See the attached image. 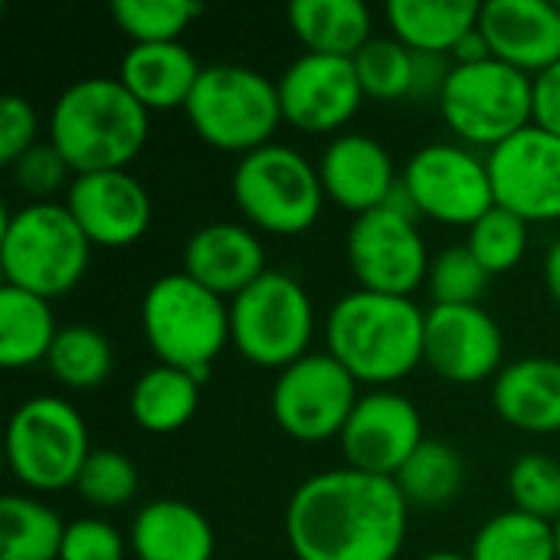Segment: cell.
<instances>
[{
    "label": "cell",
    "mask_w": 560,
    "mask_h": 560,
    "mask_svg": "<svg viewBox=\"0 0 560 560\" xmlns=\"http://www.w3.org/2000/svg\"><path fill=\"white\" fill-rule=\"evenodd\" d=\"M410 505L394 479L358 469H325L305 479L285 505V538L295 560H397Z\"/></svg>",
    "instance_id": "1"
},
{
    "label": "cell",
    "mask_w": 560,
    "mask_h": 560,
    "mask_svg": "<svg viewBox=\"0 0 560 560\" xmlns=\"http://www.w3.org/2000/svg\"><path fill=\"white\" fill-rule=\"evenodd\" d=\"M423 331L427 312L410 295L354 289L325 315V351L358 384L381 390L423 364Z\"/></svg>",
    "instance_id": "2"
},
{
    "label": "cell",
    "mask_w": 560,
    "mask_h": 560,
    "mask_svg": "<svg viewBox=\"0 0 560 560\" xmlns=\"http://www.w3.org/2000/svg\"><path fill=\"white\" fill-rule=\"evenodd\" d=\"M151 112L118 75H85L66 85L49 115V141L72 174L125 171L148 141Z\"/></svg>",
    "instance_id": "3"
},
{
    "label": "cell",
    "mask_w": 560,
    "mask_h": 560,
    "mask_svg": "<svg viewBox=\"0 0 560 560\" xmlns=\"http://www.w3.org/2000/svg\"><path fill=\"white\" fill-rule=\"evenodd\" d=\"M89 256H92V243L66 203L46 200L3 213V230H0L3 285L52 302L82 282L89 269Z\"/></svg>",
    "instance_id": "4"
},
{
    "label": "cell",
    "mask_w": 560,
    "mask_h": 560,
    "mask_svg": "<svg viewBox=\"0 0 560 560\" xmlns=\"http://www.w3.org/2000/svg\"><path fill=\"white\" fill-rule=\"evenodd\" d=\"M141 331L158 364L190 371L203 381L230 345V302L184 269L164 272L141 295Z\"/></svg>",
    "instance_id": "5"
},
{
    "label": "cell",
    "mask_w": 560,
    "mask_h": 560,
    "mask_svg": "<svg viewBox=\"0 0 560 560\" xmlns=\"http://www.w3.org/2000/svg\"><path fill=\"white\" fill-rule=\"evenodd\" d=\"M184 112L200 141L240 158L272 144L279 121H285L276 79L240 62L203 66Z\"/></svg>",
    "instance_id": "6"
},
{
    "label": "cell",
    "mask_w": 560,
    "mask_h": 560,
    "mask_svg": "<svg viewBox=\"0 0 560 560\" xmlns=\"http://www.w3.org/2000/svg\"><path fill=\"white\" fill-rule=\"evenodd\" d=\"M233 200L253 226L295 236L322 217L325 187L318 164H312L299 148L272 141L236 161Z\"/></svg>",
    "instance_id": "7"
},
{
    "label": "cell",
    "mask_w": 560,
    "mask_h": 560,
    "mask_svg": "<svg viewBox=\"0 0 560 560\" xmlns=\"http://www.w3.org/2000/svg\"><path fill=\"white\" fill-rule=\"evenodd\" d=\"M89 453V427L62 397H30L7 420V463L30 492L75 489Z\"/></svg>",
    "instance_id": "8"
},
{
    "label": "cell",
    "mask_w": 560,
    "mask_h": 560,
    "mask_svg": "<svg viewBox=\"0 0 560 560\" xmlns=\"http://www.w3.org/2000/svg\"><path fill=\"white\" fill-rule=\"evenodd\" d=\"M312 335L315 305L305 285L289 272L269 269L230 299V345L259 368L282 371L305 358Z\"/></svg>",
    "instance_id": "9"
},
{
    "label": "cell",
    "mask_w": 560,
    "mask_h": 560,
    "mask_svg": "<svg viewBox=\"0 0 560 560\" xmlns=\"http://www.w3.org/2000/svg\"><path fill=\"white\" fill-rule=\"evenodd\" d=\"M440 112L466 144L492 151L535 121L532 75L502 59L453 62Z\"/></svg>",
    "instance_id": "10"
},
{
    "label": "cell",
    "mask_w": 560,
    "mask_h": 560,
    "mask_svg": "<svg viewBox=\"0 0 560 560\" xmlns=\"http://www.w3.org/2000/svg\"><path fill=\"white\" fill-rule=\"evenodd\" d=\"M361 400L351 371L328 351H308L279 371L272 384V420L299 443L341 436L354 404Z\"/></svg>",
    "instance_id": "11"
},
{
    "label": "cell",
    "mask_w": 560,
    "mask_h": 560,
    "mask_svg": "<svg viewBox=\"0 0 560 560\" xmlns=\"http://www.w3.org/2000/svg\"><path fill=\"white\" fill-rule=\"evenodd\" d=\"M400 180L413 194L420 217L450 226H472L495 207L489 161L466 144L433 141L410 154Z\"/></svg>",
    "instance_id": "12"
},
{
    "label": "cell",
    "mask_w": 560,
    "mask_h": 560,
    "mask_svg": "<svg viewBox=\"0 0 560 560\" xmlns=\"http://www.w3.org/2000/svg\"><path fill=\"white\" fill-rule=\"evenodd\" d=\"M345 249L361 289L410 299L427 282L433 259L417 220H407L387 207L354 217Z\"/></svg>",
    "instance_id": "13"
},
{
    "label": "cell",
    "mask_w": 560,
    "mask_h": 560,
    "mask_svg": "<svg viewBox=\"0 0 560 560\" xmlns=\"http://www.w3.org/2000/svg\"><path fill=\"white\" fill-rule=\"evenodd\" d=\"M486 161L499 207L518 213L525 223L560 220V135L532 121L495 144Z\"/></svg>",
    "instance_id": "14"
},
{
    "label": "cell",
    "mask_w": 560,
    "mask_h": 560,
    "mask_svg": "<svg viewBox=\"0 0 560 560\" xmlns=\"http://www.w3.org/2000/svg\"><path fill=\"white\" fill-rule=\"evenodd\" d=\"M276 85L282 118L308 135H328L345 128L364 102L354 59L345 56L302 52L282 69Z\"/></svg>",
    "instance_id": "15"
},
{
    "label": "cell",
    "mask_w": 560,
    "mask_h": 560,
    "mask_svg": "<svg viewBox=\"0 0 560 560\" xmlns=\"http://www.w3.org/2000/svg\"><path fill=\"white\" fill-rule=\"evenodd\" d=\"M338 440L348 469L394 479L427 436L417 404L381 387L361 394Z\"/></svg>",
    "instance_id": "16"
},
{
    "label": "cell",
    "mask_w": 560,
    "mask_h": 560,
    "mask_svg": "<svg viewBox=\"0 0 560 560\" xmlns=\"http://www.w3.org/2000/svg\"><path fill=\"white\" fill-rule=\"evenodd\" d=\"M505 338L499 322L482 305H433L427 308L423 364L450 384H479L505 364Z\"/></svg>",
    "instance_id": "17"
},
{
    "label": "cell",
    "mask_w": 560,
    "mask_h": 560,
    "mask_svg": "<svg viewBox=\"0 0 560 560\" xmlns=\"http://www.w3.org/2000/svg\"><path fill=\"white\" fill-rule=\"evenodd\" d=\"M62 203L92 246L125 249L138 243L151 226V197L128 167L75 174Z\"/></svg>",
    "instance_id": "18"
},
{
    "label": "cell",
    "mask_w": 560,
    "mask_h": 560,
    "mask_svg": "<svg viewBox=\"0 0 560 560\" xmlns=\"http://www.w3.org/2000/svg\"><path fill=\"white\" fill-rule=\"evenodd\" d=\"M318 177L325 197L341 203L354 217L384 207L394 184L400 180L390 151L377 138L361 131H341L325 144L318 158Z\"/></svg>",
    "instance_id": "19"
},
{
    "label": "cell",
    "mask_w": 560,
    "mask_h": 560,
    "mask_svg": "<svg viewBox=\"0 0 560 560\" xmlns=\"http://www.w3.org/2000/svg\"><path fill=\"white\" fill-rule=\"evenodd\" d=\"M495 59L538 75L560 59L558 0H486L479 10Z\"/></svg>",
    "instance_id": "20"
},
{
    "label": "cell",
    "mask_w": 560,
    "mask_h": 560,
    "mask_svg": "<svg viewBox=\"0 0 560 560\" xmlns=\"http://www.w3.org/2000/svg\"><path fill=\"white\" fill-rule=\"evenodd\" d=\"M184 272L197 279L203 289H210L213 295L236 299L262 272H269L266 246L256 236V230L243 223L233 220L203 223L200 230L190 233L184 246Z\"/></svg>",
    "instance_id": "21"
},
{
    "label": "cell",
    "mask_w": 560,
    "mask_h": 560,
    "mask_svg": "<svg viewBox=\"0 0 560 560\" xmlns=\"http://www.w3.org/2000/svg\"><path fill=\"white\" fill-rule=\"evenodd\" d=\"M492 407L499 417L535 436L560 430V361L558 358H518L495 374Z\"/></svg>",
    "instance_id": "22"
},
{
    "label": "cell",
    "mask_w": 560,
    "mask_h": 560,
    "mask_svg": "<svg viewBox=\"0 0 560 560\" xmlns=\"http://www.w3.org/2000/svg\"><path fill=\"white\" fill-rule=\"evenodd\" d=\"M200 72L203 66L180 39L177 43H131V49L118 62L121 85L148 112L184 108Z\"/></svg>",
    "instance_id": "23"
},
{
    "label": "cell",
    "mask_w": 560,
    "mask_h": 560,
    "mask_svg": "<svg viewBox=\"0 0 560 560\" xmlns=\"http://www.w3.org/2000/svg\"><path fill=\"white\" fill-rule=\"evenodd\" d=\"M213 525L180 499H154L131 518V555L138 560H213Z\"/></svg>",
    "instance_id": "24"
},
{
    "label": "cell",
    "mask_w": 560,
    "mask_h": 560,
    "mask_svg": "<svg viewBox=\"0 0 560 560\" xmlns=\"http://www.w3.org/2000/svg\"><path fill=\"white\" fill-rule=\"evenodd\" d=\"M289 23L305 52L354 59L374 39V16L361 0H295Z\"/></svg>",
    "instance_id": "25"
},
{
    "label": "cell",
    "mask_w": 560,
    "mask_h": 560,
    "mask_svg": "<svg viewBox=\"0 0 560 560\" xmlns=\"http://www.w3.org/2000/svg\"><path fill=\"white\" fill-rule=\"evenodd\" d=\"M200 384L203 381L197 374L171 368V364L148 368L135 381L131 397H128L131 420L141 430L158 433V436L184 430L200 407Z\"/></svg>",
    "instance_id": "26"
},
{
    "label": "cell",
    "mask_w": 560,
    "mask_h": 560,
    "mask_svg": "<svg viewBox=\"0 0 560 560\" xmlns=\"http://www.w3.org/2000/svg\"><path fill=\"white\" fill-rule=\"evenodd\" d=\"M479 10L476 0H390L387 23L413 52L450 56L459 36L479 23Z\"/></svg>",
    "instance_id": "27"
},
{
    "label": "cell",
    "mask_w": 560,
    "mask_h": 560,
    "mask_svg": "<svg viewBox=\"0 0 560 560\" xmlns=\"http://www.w3.org/2000/svg\"><path fill=\"white\" fill-rule=\"evenodd\" d=\"M56 315L52 302L13 285L0 289V361L3 368H30L46 364L49 348L56 341Z\"/></svg>",
    "instance_id": "28"
},
{
    "label": "cell",
    "mask_w": 560,
    "mask_h": 560,
    "mask_svg": "<svg viewBox=\"0 0 560 560\" xmlns=\"http://www.w3.org/2000/svg\"><path fill=\"white\" fill-rule=\"evenodd\" d=\"M394 482L410 509H446L466 486V463L456 446L443 440H423L400 466Z\"/></svg>",
    "instance_id": "29"
},
{
    "label": "cell",
    "mask_w": 560,
    "mask_h": 560,
    "mask_svg": "<svg viewBox=\"0 0 560 560\" xmlns=\"http://www.w3.org/2000/svg\"><path fill=\"white\" fill-rule=\"evenodd\" d=\"M66 522L30 495L0 499V560H59Z\"/></svg>",
    "instance_id": "30"
},
{
    "label": "cell",
    "mask_w": 560,
    "mask_h": 560,
    "mask_svg": "<svg viewBox=\"0 0 560 560\" xmlns=\"http://www.w3.org/2000/svg\"><path fill=\"white\" fill-rule=\"evenodd\" d=\"M469 560H558L555 525L518 509L499 512L476 532Z\"/></svg>",
    "instance_id": "31"
},
{
    "label": "cell",
    "mask_w": 560,
    "mask_h": 560,
    "mask_svg": "<svg viewBox=\"0 0 560 560\" xmlns=\"http://www.w3.org/2000/svg\"><path fill=\"white\" fill-rule=\"evenodd\" d=\"M115 354H112V341L92 328V325H66L59 328L46 368L49 374L72 390H92L98 387L108 374H112Z\"/></svg>",
    "instance_id": "32"
},
{
    "label": "cell",
    "mask_w": 560,
    "mask_h": 560,
    "mask_svg": "<svg viewBox=\"0 0 560 560\" xmlns=\"http://www.w3.org/2000/svg\"><path fill=\"white\" fill-rule=\"evenodd\" d=\"M203 13L197 0H115L112 16L135 43H177Z\"/></svg>",
    "instance_id": "33"
},
{
    "label": "cell",
    "mask_w": 560,
    "mask_h": 560,
    "mask_svg": "<svg viewBox=\"0 0 560 560\" xmlns=\"http://www.w3.org/2000/svg\"><path fill=\"white\" fill-rule=\"evenodd\" d=\"M354 69H358L364 95L381 98V102L410 98L413 49L407 43H400L397 36H374L354 56Z\"/></svg>",
    "instance_id": "34"
},
{
    "label": "cell",
    "mask_w": 560,
    "mask_h": 560,
    "mask_svg": "<svg viewBox=\"0 0 560 560\" xmlns=\"http://www.w3.org/2000/svg\"><path fill=\"white\" fill-rule=\"evenodd\" d=\"M528 226L532 223H525L518 213L495 203L489 213H482L469 226L466 246L489 269V276H499V272L515 269L525 259V253H528Z\"/></svg>",
    "instance_id": "35"
},
{
    "label": "cell",
    "mask_w": 560,
    "mask_h": 560,
    "mask_svg": "<svg viewBox=\"0 0 560 560\" xmlns=\"http://www.w3.org/2000/svg\"><path fill=\"white\" fill-rule=\"evenodd\" d=\"M512 509L555 525L560 518V463L548 453H525L509 469Z\"/></svg>",
    "instance_id": "36"
},
{
    "label": "cell",
    "mask_w": 560,
    "mask_h": 560,
    "mask_svg": "<svg viewBox=\"0 0 560 560\" xmlns=\"http://www.w3.org/2000/svg\"><path fill=\"white\" fill-rule=\"evenodd\" d=\"M489 279H492L489 269L476 259V253L466 243L440 249L430 259V272H427L433 305H479Z\"/></svg>",
    "instance_id": "37"
},
{
    "label": "cell",
    "mask_w": 560,
    "mask_h": 560,
    "mask_svg": "<svg viewBox=\"0 0 560 560\" xmlns=\"http://www.w3.org/2000/svg\"><path fill=\"white\" fill-rule=\"evenodd\" d=\"M75 492L92 509H121L138 495V466L118 450H92L79 472Z\"/></svg>",
    "instance_id": "38"
},
{
    "label": "cell",
    "mask_w": 560,
    "mask_h": 560,
    "mask_svg": "<svg viewBox=\"0 0 560 560\" xmlns=\"http://www.w3.org/2000/svg\"><path fill=\"white\" fill-rule=\"evenodd\" d=\"M10 174H13L16 187L26 197H33V203H46L59 190H69V184L75 177L72 167H69V161L59 154V148L52 141H39L26 154H20L10 164Z\"/></svg>",
    "instance_id": "39"
},
{
    "label": "cell",
    "mask_w": 560,
    "mask_h": 560,
    "mask_svg": "<svg viewBox=\"0 0 560 560\" xmlns=\"http://www.w3.org/2000/svg\"><path fill=\"white\" fill-rule=\"evenodd\" d=\"M125 538L105 518H72L66 522L59 560H125Z\"/></svg>",
    "instance_id": "40"
},
{
    "label": "cell",
    "mask_w": 560,
    "mask_h": 560,
    "mask_svg": "<svg viewBox=\"0 0 560 560\" xmlns=\"http://www.w3.org/2000/svg\"><path fill=\"white\" fill-rule=\"evenodd\" d=\"M39 135V118L30 98L10 92L0 98V161L10 167L20 154H26Z\"/></svg>",
    "instance_id": "41"
},
{
    "label": "cell",
    "mask_w": 560,
    "mask_h": 560,
    "mask_svg": "<svg viewBox=\"0 0 560 560\" xmlns=\"http://www.w3.org/2000/svg\"><path fill=\"white\" fill-rule=\"evenodd\" d=\"M532 98H535V125L560 135V59L555 66L532 75Z\"/></svg>",
    "instance_id": "42"
},
{
    "label": "cell",
    "mask_w": 560,
    "mask_h": 560,
    "mask_svg": "<svg viewBox=\"0 0 560 560\" xmlns=\"http://www.w3.org/2000/svg\"><path fill=\"white\" fill-rule=\"evenodd\" d=\"M453 62L440 52H413V79H410V98H443V89L450 82Z\"/></svg>",
    "instance_id": "43"
},
{
    "label": "cell",
    "mask_w": 560,
    "mask_h": 560,
    "mask_svg": "<svg viewBox=\"0 0 560 560\" xmlns=\"http://www.w3.org/2000/svg\"><path fill=\"white\" fill-rule=\"evenodd\" d=\"M453 62L456 66H469V62H486V59H495V52H492V43H489V36H486V30L476 23L472 30H466L463 36H459V43L453 46Z\"/></svg>",
    "instance_id": "44"
},
{
    "label": "cell",
    "mask_w": 560,
    "mask_h": 560,
    "mask_svg": "<svg viewBox=\"0 0 560 560\" xmlns=\"http://www.w3.org/2000/svg\"><path fill=\"white\" fill-rule=\"evenodd\" d=\"M545 285H548L551 299L560 305V236L551 243V249L545 256Z\"/></svg>",
    "instance_id": "45"
},
{
    "label": "cell",
    "mask_w": 560,
    "mask_h": 560,
    "mask_svg": "<svg viewBox=\"0 0 560 560\" xmlns=\"http://www.w3.org/2000/svg\"><path fill=\"white\" fill-rule=\"evenodd\" d=\"M423 560H469V555H459V551H430Z\"/></svg>",
    "instance_id": "46"
},
{
    "label": "cell",
    "mask_w": 560,
    "mask_h": 560,
    "mask_svg": "<svg viewBox=\"0 0 560 560\" xmlns=\"http://www.w3.org/2000/svg\"><path fill=\"white\" fill-rule=\"evenodd\" d=\"M555 548H558V560H560V518L555 522Z\"/></svg>",
    "instance_id": "47"
}]
</instances>
